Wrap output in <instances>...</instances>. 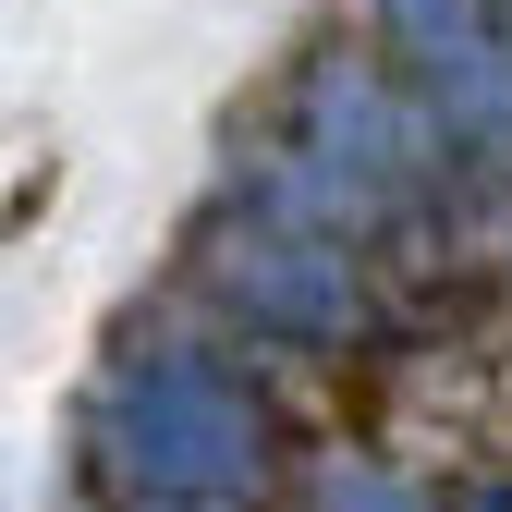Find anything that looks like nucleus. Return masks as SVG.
Segmentation results:
<instances>
[{
  "label": "nucleus",
  "instance_id": "3",
  "mask_svg": "<svg viewBox=\"0 0 512 512\" xmlns=\"http://www.w3.org/2000/svg\"><path fill=\"white\" fill-rule=\"evenodd\" d=\"M232 305L269 342H354V269L317 256V244H256V256H232Z\"/></svg>",
  "mask_w": 512,
  "mask_h": 512
},
{
  "label": "nucleus",
  "instance_id": "1",
  "mask_svg": "<svg viewBox=\"0 0 512 512\" xmlns=\"http://www.w3.org/2000/svg\"><path fill=\"white\" fill-rule=\"evenodd\" d=\"M98 439H110L122 488H147V500H244V488H256V415H244L232 378L196 366V354L135 366V378L110 391Z\"/></svg>",
  "mask_w": 512,
  "mask_h": 512
},
{
  "label": "nucleus",
  "instance_id": "2",
  "mask_svg": "<svg viewBox=\"0 0 512 512\" xmlns=\"http://www.w3.org/2000/svg\"><path fill=\"white\" fill-rule=\"evenodd\" d=\"M391 183H403V122L378 110V86L330 74L317 86V135H305V159L281 183V220H366Z\"/></svg>",
  "mask_w": 512,
  "mask_h": 512
}]
</instances>
